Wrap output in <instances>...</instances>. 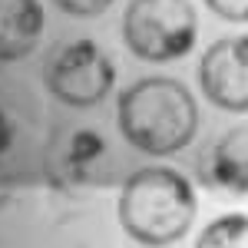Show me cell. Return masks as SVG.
Returning <instances> with one entry per match:
<instances>
[{"mask_svg":"<svg viewBox=\"0 0 248 248\" xmlns=\"http://www.w3.org/2000/svg\"><path fill=\"white\" fill-rule=\"evenodd\" d=\"M119 129L126 142L149 155L186 149L199 129V106L192 93L169 77H146L119 96Z\"/></svg>","mask_w":248,"mask_h":248,"instance_id":"obj_1","label":"cell"},{"mask_svg":"<svg viewBox=\"0 0 248 248\" xmlns=\"http://www.w3.org/2000/svg\"><path fill=\"white\" fill-rule=\"evenodd\" d=\"M199 182L215 192L248 195V126H235L202 149Z\"/></svg>","mask_w":248,"mask_h":248,"instance_id":"obj_6","label":"cell"},{"mask_svg":"<svg viewBox=\"0 0 248 248\" xmlns=\"http://www.w3.org/2000/svg\"><path fill=\"white\" fill-rule=\"evenodd\" d=\"M46 90L66 106H96L116 86V60L90 37L63 43L46 60Z\"/></svg>","mask_w":248,"mask_h":248,"instance_id":"obj_4","label":"cell"},{"mask_svg":"<svg viewBox=\"0 0 248 248\" xmlns=\"http://www.w3.org/2000/svg\"><path fill=\"white\" fill-rule=\"evenodd\" d=\"M199 83L218 109L248 113V37L215 40L199 63Z\"/></svg>","mask_w":248,"mask_h":248,"instance_id":"obj_5","label":"cell"},{"mask_svg":"<svg viewBox=\"0 0 248 248\" xmlns=\"http://www.w3.org/2000/svg\"><path fill=\"white\" fill-rule=\"evenodd\" d=\"M63 14H70V17H99V14H106L109 7H113L116 0H53Z\"/></svg>","mask_w":248,"mask_h":248,"instance_id":"obj_10","label":"cell"},{"mask_svg":"<svg viewBox=\"0 0 248 248\" xmlns=\"http://www.w3.org/2000/svg\"><path fill=\"white\" fill-rule=\"evenodd\" d=\"M43 33L40 0H0V63L33 53Z\"/></svg>","mask_w":248,"mask_h":248,"instance_id":"obj_7","label":"cell"},{"mask_svg":"<svg viewBox=\"0 0 248 248\" xmlns=\"http://www.w3.org/2000/svg\"><path fill=\"white\" fill-rule=\"evenodd\" d=\"M195 192L179 169H136L119 192V225L139 245L162 248L179 242L195 222Z\"/></svg>","mask_w":248,"mask_h":248,"instance_id":"obj_2","label":"cell"},{"mask_svg":"<svg viewBox=\"0 0 248 248\" xmlns=\"http://www.w3.org/2000/svg\"><path fill=\"white\" fill-rule=\"evenodd\" d=\"M10 142H14V123H10V116L7 109L0 106V155L10 149Z\"/></svg>","mask_w":248,"mask_h":248,"instance_id":"obj_12","label":"cell"},{"mask_svg":"<svg viewBox=\"0 0 248 248\" xmlns=\"http://www.w3.org/2000/svg\"><path fill=\"white\" fill-rule=\"evenodd\" d=\"M205 7L229 23H248V0H205Z\"/></svg>","mask_w":248,"mask_h":248,"instance_id":"obj_11","label":"cell"},{"mask_svg":"<svg viewBox=\"0 0 248 248\" xmlns=\"http://www.w3.org/2000/svg\"><path fill=\"white\" fill-rule=\"evenodd\" d=\"M109 159V142L96 129H77L70 133L63 153H60V172L73 182H86L90 175H103V166Z\"/></svg>","mask_w":248,"mask_h":248,"instance_id":"obj_8","label":"cell"},{"mask_svg":"<svg viewBox=\"0 0 248 248\" xmlns=\"http://www.w3.org/2000/svg\"><path fill=\"white\" fill-rule=\"evenodd\" d=\"M123 37L146 63L182 60L199 37L195 7L189 0H133L123 17Z\"/></svg>","mask_w":248,"mask_h":248,"instance_id":"obj_3","label":"cell"},{"mask_svg":"<svg viewBox=\"0 0 248 248\" xmlns=\"http://www.w3.org/2000/svg\"><path fill=\"white\" fill-rule=\"evenodd\" d=\"M195 248H248V215L229 212L202 229Z\"/></svg>","mask_w":248,"mask_h":248,"instance_id":"obj_9","label":"cell"}]
</instances>
